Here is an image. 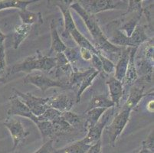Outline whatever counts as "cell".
Wrapping results in <instances>:
<instances>
[{
    "label": "cell",
    "instance_id": "cell-1",
    "mask_svg": "<svg viewBox=\"0 0 154 153\" xmlns=\"http://www.w3.org/2000/svg\"><path fill=\"white\" fill-rule=\"evenodd\" d=\"M70 8L75 10L83 19L87 29L90 32L94 42V46L99 52L101 53L102 54L104 53L106 54H109L110 56L120 55L123 48L113 45L109 41L107 38L106 37L103 32L99 26L98 22L94 15H90L85 12V9L80 5L78 2H73L70 5Z\"/></svg>",
    "mask_w": 154,
    "mask_h": 153
},
{
    "label": "cell",
    "instance_id": "cell-2",
    "mask_svg": "<svg viewBox=\"0 0 154 153\" xmlns=\"http://www.w3.org/2000/svg\"><path fill=\"white\" fill-rule=\"evenodd\" d=\"M55 67L56 59L54 56L48 57L42 55L41 51L38 50L35 54L27 57L21 62L14 64L12 67L6 70L7 74L5 77L6 78L9 75L19 72H24L29 74L32 72H35V71L49 73L52 70L55 69Z\"/></svg>",
    "mask_w": 154,
    "mask_h": 153
},
{
    "label": "cell",
    "instance_id": "cell-3",
    "mask_svg": "<svg viewBox=\"0 0 154 153\" xmlns=\"http://www.w3.org/2000/svg\"><path fill=\"white\" fill-rule=\"evenodd\" d=\"M107 39L112 44L117 47H139L141 44L149 41L152 38H149L146 33V26L138 25L131 37L127 38L118 29H115L113 30L111 37Z\"/></svg>",
    "mask_w": 154,
    "mask_h": 153
},
{
    "label": "cell",
    "instance_id": "cell-4",
    "mask_svg": "<svg viewBox=\"0 0 154 153\" xmlns=\"http://www.w3.org/2000/svg\"><path fill=\"white\" fill-rule=\"evenodd\" d=\"M134 109V108L133 106L125 102L120 111L113 118L111 123L105 127V131L107 135L109 144L110 145H115L116 142L129 123L131 112Z\"/></svg>",
    "mask_w": 154,
    "mask_h": 153
},
{
    "label": "cell",
    "instance_id": "cell-5",
    "mask_svg": "<svg viewBox=\"0 0 154 153\" xmlns=\"http://www.w3.org/2000/svg\"><path fill=\"white\" fill-rule=\"evenodd\" d=\"M80 5L86 12L92 15L108 10H115L126 8L128 2L119 0H80Z\"/></svg>",
    "mask_w": 154,
    "mask_h": 153
},
{
    "label": "cell",
    "instance_id": "cell-6",
    "mask_svg": "<svg viewBox=\"0 0 154 153\" xmlns=\"http://www.w3.org/2000/svg\"><path fill=\"white\" fill-rule=\"evenodd\" d=\"M26 84H32L45 93L48 89L52 87H60L64 89H69L68 80H54L51 79L43 72H32L27 74L24 79Z\"/></svg>",
    "mask_w": 154,
    "mask_h": 153
},
{
    "label": "cell",
    "instance_id": "cell-7",
    "mask_svg": "<svg viewBox=\"0 0 154 153\" xmlns=\"http://www.w3.org/2000/svg\"><path fill=\"white\" fill-rule=\"evenodd\" d=\"M12 93H14L22 100V103L26 104V106L30 109V111L37 117L43 114L46 109L49 108L48 106V102L49 100V97H37L30 93H24L17 90L15 88L12 89Z\"/></svg>",
    "mask_w": 154,
    "mask_h": 153
},
{
    "label": "cell",
    "instance_id": "cell-8",
    "mask_svg": "<svg viewBox=\"0 0 154 153\" xmlns=\"http://www.w3.org/2000/svg\"><path fill=\"white\" fill-rule=\"evenodd\" d=\"M113 110H114V107L107 109L102 115L97 123L88 130V134L83 139L85 144L92 146L98 142L101 141L100 139H101L102 133L105 127L107 126L109 120L113 116Z\"/></svg>",
    "mask_w": 154,
    "mask_h": 153
},
{
    "label": "cell",
    "instance_id": "cell-9",
    "mask_svg": "<svg viewBox=\"0 0 154 153\" xmlns=\"http://www.w3.org/2000/svg\"><path fill=\"white\" fill-rule=\"evenodd\" d=\"M3 125L10 133L13 141L12 150L15 151L21 143L26 140L29 135V132L26 130L20 120L14 118V116H8L3 122Z\"/></svg>",
    "mask_w": 154,
    "mask_h": 153
},
{
    "label": "cell",
    "instance_id": "cell-10",
    "mask_svg": "<svg viewBox=\"0 0 154 153\" xmlns=\"http://www.w3.org/2000/svg\"><path fill=\"white\" fill-rule=\"evenodd\" d=\"M7 116H19L22 117L27 118L32 120L35 125L38 123L37 116H35L30 109L24 104L20 99L16 95L12 93L9 97V107L7 110Z\"/></svg>",
    "mask_w": 154,
    "mask_h": 153
},
{
    "label": "cell",
    "instance_id": "cell-11",
    "mask_svg": "<svg viewBox=\"0 0 154 153\" xmlns=\"http://www.w3.org/2000/svg\"><path fill=\"white\" fill-rule=\"evenodd\" d=\"M75 103V99L72 96L61 93L55 96H50L48 102V106L49 108L58 110L59 112L70 111Z\"/></svg>",
    "mask_w": 154,
    "mask_h": 153
},
{
    "label": "cell",
    "instance_id": "cell-12",
    "mask_svg": "<svg viewBox=\"0 0 154 153\" xmlns=\"http://www.w3.org/2000/svg\"><path fill=\"white\" fill-rule=\"evenodd\" d=\"M139 47H132L130 55L128 65H127V71H126L125 77L122 81L123 86H131L138 78V73H137V67L135 64V55L137 54V49Z\"/></svg>",
    "mask_w": 154,
    "mask_h": 153
},
{
    "label": "cell",
    "instance_id": "cell-13",
    "mask_svg": "<svg viewBox=\"0 0 154 153\" xmlns=\"http://www.w3.org/2000/svg\"><path fill=\"white\" fill-rule=\"evenodd\" d=\"M55 21L52 19L50 23V33H51V48L49 50L48 57H51L52 53L58 54V53H63L66 50L67 46L64 44L63 41L61 40V37L59 36L57 27L55 25Z\"/></svg>",
    "mask_w": 154,
    "mask_h": 153
},
{
    "label": "cell",
    "instance_id": "cell-14",
    "mask_svg": "<svg viewBox=\"0 0 154 153\" xmlns=\"http://www.w3.org/2000/svg\"><path fill=\"white\" fill-rule=\"evenodd\" d=\"M106 84L108 86L110 99L115 104V106L119 107L120 99L122 98L124 93V86L122 82L113 77L109 78L106 81Z\"/></svg>",
    "mask_w": 154,
    "mask_h": 153
},
{
    "label": "cell",
    "instance_id": "cell-15",
    "mask_svg": "<svg viewBox=\"0 0 154 153\" xmlns=\"http://www.w3.org/2000/svg\"><path fill=\"white\" fill-rule=\"evenodd\" d=\"M132 47H124L122 52L119 57L118 61L115 65V75L114 78L118 81L122 82L126 74L127 65H128L129 60H130V55Z\"/></svg>",
    "mask_w": 154,
    "mask_h": 153
},
{
    "label": "cell",
    "instance_id": "cell-16",
    "mask_svg": "<svg viewBox=\"0 0 154 153\" xmlns=\"http://www.w3.org/2000/svg\"><path fill=\"white\" fill-rule=\"evenodd\" d=\"M142 15L143 12H136L135 15H132L129 19H122L117 29L127 38L131 37L136 27L138 25V22L140 20Z\"/></svg>",
    "mask_w": 154,
    "mask_h": 153
},
{
    "label": "cell",
    "instance_id": "cell-17",
    "mask_svg": "<svg viewBox=\"0 0 154 153\" xmlns=\"http://www.w3.org/2000/svg\"><path fill=\"white\" fill-rule=\"evenodd\" d=\"M32 25H16L14 29L13 32V48L18 49L20 44L29 35L31 30H32Z\"/></svg>",
    "mask_w": 154,
    "mask_h": 153
},
{
    "label": "cell",
    "instance_id": "cell-18",
    "mask_svg": "<svg viewBox=\"0 0 154 153\" xmlns=\"http://www.w3.org/2000/svg\"><path fill=\"white\" fill-rule=\"evenodd\" d=\"M37 2V0H0V11L9 8L24 10L29 5Z\"/></svg>",
    "mask_w": 154,
    "mask_h": 153
},
{
    "label": "cell",
    "instance_id": "cell-19",
    "mask_svg": "<svg viewBox=\"0 0 154 153\" xmlns=\"http://www.w3.org/2000/svg\"><path fill=\"white\" fill-rule=\"evenodd\" d=\"M113 107H115V104L112 102L111 99L104 95L97 94L94 95L93 97L91 98L87 110L94 108H103L107 109Z\"/></svg>",
    "mask_w": 154,
    "mask_h": 153
},
{
    "label": "cell",
    "instance_id": "cell-20",
    "mask_svg": "<svg viewBox=\"0 0 154 153\" xmlns=\"http://www.w3.org/2000/svg\"><path fill=\"white\" fill-rule=\"evenodd\" d=\"M106 110L107 109H103V108H94V109L86 110L85 112V120H86L85 125V129L88 130L95 126Z\"/></svg>",
    "mask_w": 154,
    "mask_h": 153
},
{
    "label": "cell",
    "instance_id": "cell-21",
    "mask_svg": "<svg viewBox=\"0 0 154 153\" xmlns=\"http://www.w3.org/2000/svg\"><path fill=\"white\" fill-rule=\"evenodd\" d=\"M90 145L85 144L83 139L73 142L71 145L60 149H55L54 153H88Z\"/></svg>",
    "mask_w": 154,
    "mask_h": 153
},
{
    "label": "cell",
    "instance_id": "cell-22",
    "mask_svg": "<svg viewBox=\"0 0 154 153\" xmlns=\"http://www.w3.org/2000/svg\"><path fill=\"white\" fill-rule=\"evenodd\" d=\"M51 123H52L53 130H54V138L62 136V135L71 133L74 130H75L72 126H70L66 121L63 120L61 115L58 119L51 122Z\"/></svg>",
    "mask_w": 154,
    "mask_h": 153
},
{
    "label": "cell",
    "instance_id": "cell-23",
    "mask_svg": "<svg viewBox=\"0 0 154 153\" xmlns=\"http://www.w3.org/2000/svg\"><path fill=\"white\" fill-rule=\"evenodd\" d=\"M19 15L22 24L24 25H32L38 22H39L40 23H43L42 16L41 13H39V12L38 13L32 12L26 8L24 10H19Z\"/></svg>",
    "mask_w": 154,
    "mask_h": 153
},
{
    "label": "cell",
    "instance_id": "cell-24",
    "mask_svg": "<svg viewBox=\"0 0 154 153\" xmlns=\"http://www.w3.org/2000/svg\"><path fill=\"white\" fill-rule=\"evenodd\" d=\"M100 74L97 71H94L91 74H88L86 78L82 81V83L80 84L79 87H78V93H77L76 96H75V103H79L82 99V96L83 94V93L88 89V87H90L93 84V81L95 78L97 77V75Z\"/></svg>",
    "mask_w": 154,
    "mask_h": 153
},
{
    "label": "cell",
    "instance_id": "cell-25",
    "mask_svg": "<svg viewBox=\"0 0 154 153\" xmlns=\"http://www.w3.org/2000/svg\"><path fill=\"white\" fill-rule=\"evenodd\" d=\"M36 126L41 133L43 142L49 139L54 140V130L51 122L49 121H38Z\"/></svg>",
    "mask_w": 154,
    "mask_h": 153
},
{
    "label": "cell",
    "instance_id": "cell-26",
    "mask_svg": "<svg viewBox=\"0 0 154 153\" xmlns=\"http://www.w3.org/2000/svg\"><path fill=\"white\" fill-rule=\"evenodd\" d=\"M64 56L67 58L68 62L70 63L72 67L73 71H76L77 63L79 61V58H81L79 52V47H67L66 50L64 52Z\"/></svg>",
    "mask_w": 154,
    "mask_h": 153
},
{
    "label": "cell",
    "instance_id": "cell-27",
    "mask_svg": "<svg viewBox=\"0 0 154 153\" xmlns=\"http://www.w3.org/2000/svg\"><path fill=\"white\" fill-rule=\"evenodd\" d=\"M6 35L0 30V78L5 76L6 71V61H5V41Z\"/></svg>",
    "mask_w": 154,
    "mask_h": 153
},
{
    "label": "cell",
    "instance_id": "cell-28",
    "mask_svg": "<svg viewBox=\"0 0 154 153\" xmlns=\"http://www.w3.org/2000/svg\"><path fill=\"white\" fill-rule=\"evenodd\" d=\"M61 117L64 121H66L75 130L78 129L82 126V120L76 113H72L71 111L63 112L61 113Z\"/></svg>",
    "mask_w": 154,
    "mask_h": 153
},
{
    "label": "cell",
    "instance_id": "cell-29",
    "mask_svg": "<svg viewBox=\"0 0 154 153\" xmlns=\"http://www.w3.org/2000/svg\"><path fill=\"white\" fill-rule=\"evenodd\" d=\"M61 112L58 110L52 109V108H48L43 114L38 116V120L39 121H49L53 122L61 116Z\"/></svg>",
    "mask_w": 154,
    "mask_h": 153
},
{
    "label": "cell",
    "instance_id": "cell-30",
    "mask_svg": "<svg viewBox=\"0 0 154 153\" xmlns=\"http://www.w3.org/2000/svg\"><path fill=\"white\" fill-rule=\"evenodd\" d=\"M142 0H139V1H136V0L128 1L127 10L122 15H129V14L134 13V12H143V8L142 7Z\"/></svg>",
    "mask_w": 154,
    "mask_h": 153
},
{
    "label": "cell",
    "instance_id": "cell-31",
    "mask_svg": "<svg viewBox=\"0 0 154 153\" xmlns=\"http://www.w3.org/2000/svg\"><path fill=\"white\" fill-rule=\"evenodd\" d=\"M99 57L102 61V68H103V72L107 73V74H112L115 71V64H113L110 59L107 58L106 56L103 54H98Z\"/></svg>",
    "mask_w": 154,
    "mask_h": 153
},
{
    "label": "cell",
    "instance_id": "cell-32",
    "mask_svg": "<svg viewBox=\"0 0 154 153\" xmlns=\"http://www.w3.org/2000/svg\"><path fill=\"white\" fill-rule=\"evenodd\" d=\"M54 140L49 139L43 142V145L34 153H54Z\"/></svg>",
    "mask_w": 154,
    "mask_h": 153
},
{
    "label": "cell",
    "instance_id": "cell-33",
    "mask_svg": "<svg viewBox=\"0 0 154 153\" xmlns=\"http://www.w3.org/2000/svg\"><path fill=\"white\" fill-rule=\"evenodd\" d=\"M141 148L149 150L154 152V138H153V130H151L148 136L144 139L141 143Z\"/></svg>",
    "mask_w": 154,
    "mask_h": 153
},
{
    "label": "cell",
    "instance_id": "cell-34",
    "mask_svg": "<svg viewBox=\"0 0 154 153\" xmlns=\"http://www.w3.org/2000/svg\"><path fill=\"white\" fill-rule=\"evenodd\" d=\"M145 14L146 18L147 19L148 23H149V27L151 29L153 30V3L149 5L146 8H143V14Z\"/></svg>",
    "mask_w": 154,
    "mask_h": 153
},
{
    "label": "cell",
    "instance_id": "cell-35",
    "mask_svg": "<svg viewBox=\"0 0 154 153\" xmlns=\"http://www.w3.org/2000/svg\"><path fill=\"white\" fill-rule=\"evenodd\" d=\"M91 61V64L92 66H93L94 69L97 71L99 73L103 72V68H102V61L101 60H100V57H99L98 54H97V55L94 54H92Z\"/></svg>",
    "mask_w": 154,
    "mask_h": 153
},
{
    "label": "cell",
    "instance_id": "cell-36",
    "mask_svg": "<svg viewBox=\"0 0 154 153\" xmlns=\"http://www.w3.org/2000/svg\"><path fill=\"white\" fill-rule=\"evenodd\" d=\"M79 52H80V56H81V58H82L83 60H85V61H90L92 57V53L91 52L90 50H88L86 48H84V47H79Z\"/></svg>",
    "mask_w": 154,
    "mask_h": 153
},
{
    "label": "cell",
    "instance_id": "cell-37",
    "mask_svg": "<svg viewBox=\"0 0 154 153\" xmlns=\"http://www.w3.org/2000/svg\"><path fill=\"white\" fill-rule=\"evenodd\" d=\"M88 153H101V141L91 146V148L88 149Z\"/></svg>",
    "mask_w": 154,
    "mask_h": 153
},
{
    "label": "cell",
    "instance_id": "cell-38",
    "mask_svg": "<svg viewBox=\"0 0 154 153\" xmlns=\"http://www.w3.org/2000/svg\"><path fill=\"white\" fill-rule=\"evenodd\" d=\"M153 100H151L147 105V109L150 113H153Z\"/></svg>",
    "mask_w": 154,
    "mask_h": 153
},
{
    "label": "cell",
    "instance_id": "cell-39",
    "mask_svg": "<svg viewBox=\"0 0 154 153\" xmlns=\"http://www.w3.org/2000/svg\"><path fill=\"white\" fill-rule=\"evenodd\" d=\"M139 153H153V152L151 151H149V150L145 149V148H141L140 151H139Z\"/></svg>",
    "mask_w": 154,
    "mask_h": 153
},
{
    "label": "cell",
    "instance_id": "cell-40",
    "mask_svg": "<svg viewBox=\"0 0 154 153\" xmlns=\"http://www.w3.org/2000/svg\"><path fill=\"white\" fill-rule=\"evenodd\" d=\"M7 80L6 78L3 77V78H0V84H4V83H6Z\"/></svg>",
    "mask_w": 154,
    "mask_h": 153
}]
</instances>
